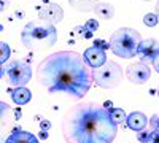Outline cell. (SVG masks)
<instances>
[{"label": "cell", "mask_w": 159, "mask_h": 143, "mask_svg": "<svg viewBox=\"0 0 159 143\" xmlns=\"http://www.w3.org/2000/svg\"><path fill=\"white\" fill-rule=\"evenodd\" d=\"M35 75L48 92H64L75 100L83 99L94 83L91 67L75 51H59L45 57Z\"/></svg>", "instance_id": "obj_1"}, {"label": "cell", "mask_w": 159, "mask_h": 143, "mask_svg": "<svg viewBox=\"0 0 159 143\" xmlns=\"http://www.w3.org/2000/svg\"><path fill=\"white\" fill-rule=\"evenodd\" d=\"M62 134L67 143H113L118 124L108 108L96 102H81L64 114Z\"/></svg>", "instance_id": "obj_2"}, {"label": "cell", "mask_w": 159, "mask_h": 143, "mask_svg": "<svg viewBox=\"0 0 159 143\" xmlns=\"http://www.w3.org/2000/svg\"><path fill=\"white\" fill-rule=\"evenodd\" d=\"M21 42L30 51L54 46L57 42V32L54 24H49L43 19L27 22L21 32Z\"/></svg>", "instance_id": "obj_3"}, {"label": "cell", "mask_w": 159, "mask_h": 143, "mask_svg": "<svg viewBox=\"0 0 159 143\" xmlns=\"http://www.w3.org/2000/svg\"><path fill=\"white\" fill-rule=\"evenodd\" d=\"M142 43V35L130 29V27H121L116 32H113L110 38V49L123 59H132L139 56V46Z\"/></svg>", "instance_id": "obj_4"}, {"label": "cell", "mask_w": 159, "mask_h": 143, "mask_svg": "<svg viewBox=\"0 0 159 143\" xmlns=\"http://www.w3.org/2000/svg\"><path fill=\"white\" fill-rule=\"evenodd\" d=\"M8 78L11 86L21 87L25 86L32 78V67L25 60L21 59H10L2 65V76Z\"/></svg>", "instance_id": "obj_5"}, {"label": "cell", "mask_w": 159, "mask_h": 143, "mask_svg": "<svg viewBox=\"0 0 159 143\" xmlns=\"http://www.w3.org/2000/svg\"><path fill=\"white\" fill-rule=\"evenodd\" d=\"M92 78L94 83L103 89H113L119 86L123 80V69L119 64L113 60H107L102 67L99 69H92Z\"/></svg>", "instance_id": "obj_6"}, {"label": "cell", "mask_w": 159, "mask_h": 143, "mask_svg": "<svg viewBox=\"0 0 159 143\" xmlns=\"http://www.w3.org/2000/svg\"><path fill=\"white\" fill-rule=\"evenodd\" d=\"M126 76L132 84H145L151 76V69L145 62H137L127 67Z\"/></svg>", "instance_id": "obj_7"}, {"label": "cell", "mask_w": 159, "mask_h": 143, "mask_svg": "<svg viewBox=\"0 0 159 143\" xmlns=\"http://www.w3.org/2000/svg\"><path fill=\"white\" fill-rule=\"evenodd\" d=\"M38 19H43L49 24H59L64 19V11L57 3L52 2H46L45 5H42L38 8Z\"/></svg>", "instance_id": "obj_8"}, {"label": "cell", "mask_w": 159, "mask_h": 143, "mask_svg": "<svg viewBox=\"0 0 159 143\" xmlns=\"http://www.w3.org/2000/svg\"><path fill=\"white\" fill-rule=\"evenodd\" d=\"M83 59L86 60V64L91 69H99L102 67L105 62H107V54H105V49L100 46H91L84 51Z\"/></svg>", "instance_id": "obj_9"}, {"label": "cell", "mask_w": 159, "mask_h": 143, "mask_svg": "<svg viewBox=\"0 0 159 143\" xmlns=\"http://www.w3.org/2000/svg\"><path fill=\"white\" fill-rule=\"evenodd\" d=\"M139 56L142 59V62H153L156 56H159V43L154 38H147L142 40L140 46H139Z\"/></svg>", "instance_id": "obj_10"}, {"label": "cell", "mask_w": 159, "mask_h": 143, "mask_svg": "<svg viewBox=\"0 0 159 143\" xmlns=\"http://www.w3.org/2000/svg\"><path fill=\"white\" fill-rule=\"evenodd\" d=\"M148 118L145 116L142 111H134V113H130L129 116H127V119H126V126L129 127V129H132V131H135V132H139V131H143L145 127L148 126Z\"/></svg>", "instance_id": "obj_11"}, {"label": "cell", "mask_w": 159, "mask_h": 143, "mask_svg": "<svg viewBox=\"0 0 159 143\" xmlns=\"http://www.w3.org/2000/svg\"><path fill=\"white\" fill-rule=\"evenodd\" d=\"M5 143H38V138L30 132L22 131V129H15L7 137Z\"/></svg>", "instance_id": "obj_12"}, {"label": "cell", "mask_w": 159, "mask_h": 143, "mask_svg": "<svg viewBox=\"0 0 159 143\" xmlns=\"http://www.w3.org/2000/svg\"><path fill=\"white\" fill-rule=\"evenodd\" d=\"M8 92L11 94V99L16 105H25L29 103L30 99H32V94L29 89H25V86H21V87H15V89H8Z\"/></svg>", "instance_id": "obj_13"}, {"label": "cell", "mask_w": 159, "mask_h": 143, "mask_svg": "<svg viewBox=\"0 0 159 143\" xmlns=\"http://www.w3.org/2000/svg\"><path fill=\"white\" fill-rule=\"evenodd\" d=\"M94 15L100 19H105V21H108L115 16V8L113 5L107 3V2H97V5L94 7Z\"/></svg>", "instance_id": "obj_14"}, {"label": "cell", "mask_w": 159, "mask_h": 143, "mask_svg": "<svg viewBox=\"0 0 159 143\" xmlns=\"http://www.w3.org/2000/svg\"><path fill=\"white\" fill-rule=\"evenodd\" d=\"M69 2H70L72 8H75L78 11H92L99 0H69Z\"/></svg>", "instance_id": "obj_15"}, {"label": "cell", "mask_w": 159, "mask_h": 143, "mask_svg": "<svg viewBox=\"0 0 159 143\" xmlns=\"http://www.w3.org/2000/svg\"><path fill=\"white\" fill-rule=\"evenodd\" d=\"M110 114H111V119L116 124H124L126 119H127V116H126V113H124L123 108H111L110 110Z\"/></svg>", "instance_id": "obj_16"}, {"label": "cell", "mask_w": 159, "mask_h": 143, "mask_svg": "<svg viewBox=\"0 0 159 143\" xmlns=\"http://www.w3.org/2000/svg\"><path fill=\"white\" fill-rule=\"evenodd\" d=\"M143 22H145V25H148V27H154V25L159 22V16L156 15V13H148V15H145Z\"/></svg>", "instance_id": "obj_17"}, {"label": "cell", "mask_w": 159, "mask_h": 143, "mask_svg": "<svg viewBox=\"0 0 159 143\" xmlns=\"http://www.w3.org/2000/svg\"><path fill=\"white\" fill-rule=\"evenodd\" d=\"M0 49H2V56H0V62H2V65L5 62H8V59H10V54H11V51H10V46L5 43V42H2L0 43Z\"/></svg>", "instance_id": "obj_18"}, {"label": "cell", "mask_w": 159, "mask_h": 143, "mask_svg": "<svg viewBox=\"0 0 159 143\" xmlns=\"http://www.w3.org/2000/svg\"><path fill=\"white\" fill-rule=\"evenodd\" d=\"M84 29L94 34L96 30H99V21H96V19H89V21H86V24H84Z\"/></svg>", "instance_id": "obj_19"}, {"label": "cell", "mask_w": 159, "mask_h": 143, "mask_svg": "<svg viewBox=\"0 0 159 143\" xmlns=\"http://www.w3.org/2000/svg\"><path fill=\"white\" fill-rule=\"evenodd\" d=\"M150 135H151V132L150 131H139L137 132V140L139 141H142V143H148L150 141Z\"/></svg>", "instance_id": "obj_20"}, {"label": "cell", "mask_w": 159, "mask_h": 143, "mask_svg": "<svg viewBox=\"0 0 159 143\" xmlns=\"http://www.w3.org/2000/svg\"><path fill=\"white\" fill-rule=\"evenodd\" d=\"M150 127H151V131L159 129V114H153L150 118Z\"/></svg>", "instance_id": "obj_21"}, {"label": "cell", "mask_w": 159, "mask_h": 143, "mask_svg": "<svg viewBox=\"0 0 159 143\" xmlns=\"http://www.w3.org/2000/svg\"><path fill=\"white\" fill-rule=\"evenodd\" d=\"M148 143H159V129L151 131V135H150V141Z\"/></svg>", "instance_id": "obj_22"}, {"label": "cell", "mask_w": 159, "mask_h": 143, "mask_svg": "<svg viewBox=\"0 0 159 143\" xmlns=\"http://www.w3.org/2000/svg\"><path fill=\"white\" fill-rule=\"evenodd\" d=\"M94 45H96V46H100V48H103V49H108V48H110V43L103 42V40H96Z\"/></svg>", "instance_id": "obj_23"}, {"label": "cell", "mask_w": 159, "mask_h": 143, "mask_svg": "<svg viewBox=\"0 0 159 143\" xmlns=\"http://www.w3.org/2000/svg\"><path fill=\"white\" fill-rule=\"evenodd\" d=\"M49 127H51V123H49V121H46V119H42V131H45V132H46Z\"/></svg>", "instance_id": "obj_24"}, {"label": "cell", "mask_w": 159, "mask_h": 143, "mask_svg": "<svg viewBox=\"0 0 159 143\" xmlns=\"http://www.w3.org/2000/svg\"><path fill=\"white\" fill-rule=\"evenodd\" d=\"M151 64H153V69L159 73V56H156V57H154V60H153Z\"/></svg>", "instance_id": "obj_25"}, {"label": "cell", "mask_w": 159, "mask_h": 143, "mask_svg": "<svg viewBox=\"0 0 159 143\" xmlns=\"http://www.w3.org/2000/svg\"><path fill=\"white\" fill-rule=\"evenodd\" d=\"M103 107L110 110V107H113V105H111V102H105V103H103Z\"/></svg>", "instance_id": "obj_26"}, {"label": "cell", "mask_w": 159, "mask_h": 143, "mask_svg": "<svg viewBox=\"0 0 159 143\" xmlns=\"http://www.w3.org/2000/svg\"><path fill=\"white\" fill-rule=\"evenodd\" d=\"M156 15L159 16V0H157V3H156Z\"/></svg>", "instance_id": "obj_27"}, {"label": "cell", "mask_w": 159, "mask_h": 143, "mask_svg": "<svg viewBox=\"0 0 159 143\" xmlns=\"http://www.w3.org/2000/svg\"><path fill=\"white\" fill-rule=\"evenodd\" d=\"M157 97H159V87H157Z\"/></svg>", "instance_id": "obj_28"}, {"label": "cell", "mask_w": 159, "mask_h": 143, "mask_svg": "<svg viewBox=\"0 0 159 143\" xmlns=\"http://www.w3.org/2000/svg\"><path fill=\"white\" fill-rule=\"evenodd\" d=\"M143 2H150V0H143Z\"/></svg>", "instance_id": "obj_29"}]
</instances>
